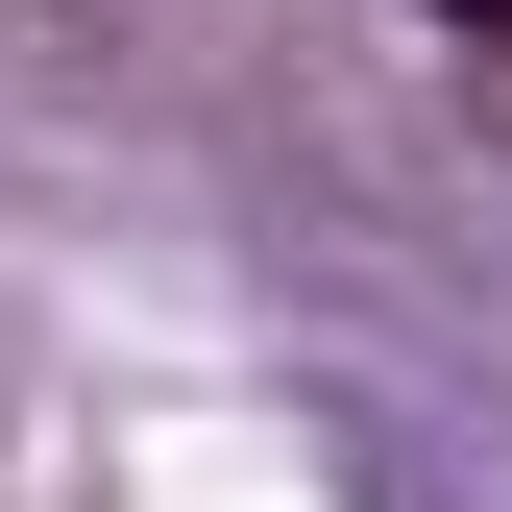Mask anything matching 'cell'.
<instances>
[{
    "instance_id": "obj_1",
    "label": "cell",
    "mask_w": 512,
    "mask_h": 512,
    "mask_svg": "<svg viewBox=\"0 0 512 512\" xmlns=\"http://www.w3.org/2000/svg\"><path fill=\"white\" fill-rule=\"evenodd\" d=\"M464 25H512V0H464Z\"/></svg>"
}]
</instances>
